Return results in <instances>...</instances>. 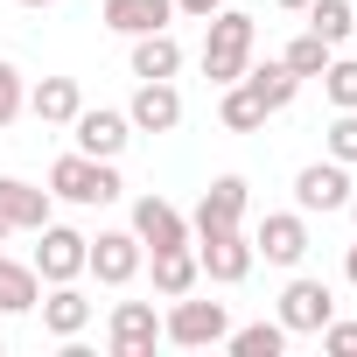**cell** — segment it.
Segmentation results:
<instances>
[{
  "instance_id": "1",
  "label": "cell",
  "mask_w": 357,
  "mask_h": 357,
  "mask_svg": "<svg viewBox=\"0 0 357 357\" xmlns=\"http://www.w3.org/2000/svg\"><path fill=\"white\" fill-rule=\"evenodd\" d=\"M252 50H259V22L245 8H218L204 22V77L211 84H238L245 63H252Z\"/></svg>"
},
{
  "instance_id": "2",
  "label": "cell",
  "mask_w": 357,
  "mask_h": 357,
  "mask_svg": "<svg viewBox=\"0 0 357 357\" xmlns=\"http://www.w3.org/2000/svg\"><path fill=\"white\" fill-rule=\"evenodd\" d=\"M50 197H56V204H77V211H98V204H119L126 183H119V168H112V161L70 147V154L50 161Z\"/></svg>"
},
{
  "instance_id": "3",
  "label": "cell",
  "mask_w": 357,
  "mask_h": 357,
  "mask_svg": "<svg viewBox=\"0 0 357 357\" xmlns=\"http://www.w3.org/2000/svg\"><path fill=\"white\" fill-rule=\"evenodd\" d=\"M225 336H231L225 301H190V294H175L168 315H161V343H175V350H218Z\"/></svg>"
},
{
  "instance_id": "4",
  "label": "cell",
  "mask_w": 357,
  "mask_h": 357,
  "mask_svg": "<svg viewBox=\"0 0 357 357\" xmlns=\"http://www.w3.org/2000/svg\"><path fill=\"white\" fill-rule=\"evenodd\" d=\"M190 245H197V266H204V280H218V287H238V280L252 273V238H245V225L197 231Z\"/></svg>"
},
{
  "instance_id": "5",
  "label": "cell",
  "mask_w": 357,
  "mask_h": 357,
  "mask_svg": "<svg viewBox=\"0 0 357 357\" xmlns=\"http://www.w3.org/2000/svg\"><path fill=\"white\" fill-rule=\"evenodd\" d=\"M329 315H336V294H329V280H315V273H294V280L280 287V308H273V322H280L287 336H315Z\"/></svg>"
},
{
  "instance_id": "6",
  "label": "cell",
  "mask_w": 357,
  "mask_h": 357,
  "mask_svg": "<svg viewBox=\"0 0 357 357\" xmlns=\"http://www.w3.org/2000/svg\"><path fill=\"white\" fill-rule=\"evenodd\" d=\"M350 190H357V183H350V168L322 154V161H308V168L294 175V211H301V218H315V211L329 218V211L350 204Z\"/></svg>"
},
{
  "instance_id": "7",
  "label": "cell",
  "mask_w": 357,
  "mask_h": 357,
  "mask_svg": "<svg viewBox=\"0 0 357 357\" xmlns=\"http://www.w3.org/2000/svg\"><path fill=\"white\" fill-rule=\"evenodd\" d=\"M252 259H266V266H301V259H308V218H301V211H266L259 231H252Z\"/></svg>"
},
{
  "instance_id": "8",
  "label": "cell",
  "mask_w": 357,
  "mask_h": 357,
  "mask_svg": "<svg viewBox=\"0 0 357 357\" xmlns=\"http://www.w3.org/2000/svg\"><path fill=\"white\" fill-rule=\"evenodd\" d=\"M140 266H147V245L133 231H98L84 252V273H98V287H126V280H140Z\"/></svg>"
},
{
  "instance_id": "9",
  "label": "cell",
  "mask_w": 357,
  "mask_h": 357,
  "mask_svg": "<svg viewBox=\"0 0 357 357\" xmlns=\"http://www.w3.org/2000/svg\"><path fill=\"white\" fill-rule=\"evenodd\" d=\"M154 343H161L154 301H119V308L105 315V350H112V357H154Z\"/></svg>"
},
{
  "instance_id": "10",
  "label": "cell",
  "mask_w": 357,
  "mask_h": 357,
  "mask_svg": "<svg viewBox=\"0 0 357 357\" xmlns=\"http://www.w3.org/2000/svg\"><path fill=\"white\" fill-rule=\"evenodd\" d=\"M126 119H133V133H175L183 126V91H175V77H140L133 98H126Z\"/></svg>"
},
{
  "instance_id": "11",
  "label": "cell",
  "mask_w": 357,
  "mask_h": 357,
  "mask_svg": "<svg viewBox=\"0 0 357 357\" xmlns=\"http://www.w3.org/2000/svg\"><path fill=\"white\" fill-rule=\"evenodd\" d=\"M245 211H252V183H245V175H218V183L197 197V211H190V238H197V231L245 225Z\"/></svg>"
},
{
  "instance_id": "12",
  "label": "cell",
  "mask_w": 357,
  "mask_h": 357,
  "mask_svg": "<svg viewBox=\"0 0 357 357\" xmlns=\"http://www.w3.org/2000/svg\"><path fill=\"white\" fill-rule=\"evenodd\" d=\"M36 238H43V245H36V259H29V266H36V273H43L50 287H56V280H77V273H84V252H91V238H84V231H70V225H56V218H50V225H43Z\"/></svg>"
},
{
  "instance_id": "13",
  "label": "cell",
  "mask_w": 357,
  "mask_h": 357,
  "mask_svg": "<svg viewBox=\"0 0 357 357\" xmlns=\"http://www.w3.org/2000/svg\"><path fill=\"white\" fill-rule=\"evenodd\" d=\"M70 133H77V154L119 161V154H126V140H133V119H126V112H112V105H84V112L70 119Z\"/></svg>"
},
{
  "instance_id": "14",
  "label": "cell",
  "mask_w": 357,
  "mask_h": 357,
  "mask_svg": "<svg viewBox=\"0 0 357 357\" xmlns=\"http://www.w3.org/2000/svg\"><path fill=\"white\" fill-rule=\"evenodd\" d=\"M147 252H168V245H190V218L175 211L168 197H133V225H126Z\"/></svg>"
},
{
  "instance_id": "15",
  "label": "cell",
  "mask_w": 357,
  "mask_h": 357,
  "mask_svg": "<svg viewBox=\"0 0 357 357\" xmlns=\"http://www.w3.org/2000/svg\"><path fill=\"white\" fill-rule=\"evenodd\" d=\"M36 315H43V329H50L56 343H70V336H84V329H91V301L77 294V280H56V287L36 301Z\"/></svg>"
},
{
  "instance_id": "16",
  "label": "cell",
  "mask_w": 357,
  "mask_h": 357,
  "mask_svg": "<svg viewBox=\"0 0 357 357\" xmlns=\"http://www.w3.org/2000/svg\"><path fill=\"white\" fill-rule=\"evenodd\" d=\"M98 15H105V29H112V36H126V43H133V36H154V29H168V22H175V0H105Z\"/></svg>"
},
{
  "instance_id": "17",
  "label": "cell",
  "mask_w": 357,
  "mask_h": 357,
  "mask_svg": "<svg viewBox=\"0 0 357 357\" xmlns=\"http://www.w3.org/2000/svg\"><path fill=\"white\" fill-rule=\"evenodd\" d=\"M50 190H36V183H22V175H0V218H8L15 231H43L50 225Z\"/></svg>"
},
{
  "instance_id": "18",
  "label": "cell",
  "mask_w": 357,
  "mask_h": 357,
  "mask_svg": "<svg viewBox=\"0 0 357 357\" xmlns=\"http://www.w3.org/2000/svg\"><path fill=\"white\" fill-rule=\"evenodd\" d=\"M29 112L43 126H70L84 112V84L77 77H43V84H29Z\"/></svg>"
},
{
  "instance_id": "19",
  "label": "cell",
  "mask_w": 357,
  "mask_h": 357,
  "mask_svg": "<svg viewBox=\"0 0 357 357\" xmlns=\"http://www.w3.org/2000/svg\"><path fill=\"white\" fill-rule=\"evenodd\" d=\"M154 259V294L175 301V294H197L204 266H197V245H168V252H147Z\"/></svg>"
},
{
  "instance_id": "20",
  "label": "cell",
  "mask_w": 357,
  "mask_h": 357,
  "mask_svg": "<svg viewBox=\"0 0 357 357\" xmlns=\"http://www.w3.org/2000/svg\"><path fill=\"white\" fill-rule=\"evenodd\" d=\"M36 301H43V273L0 252V315H36Z\"/></svg>"
},
{
  "instance_id": "21",
  "label": "cell",
  "mask_w": 357,
  "mask_h": 357,
  "mask_svg": "<svg viewBox=\"0 0 357 357\" xmlns=\"http://www.w3.org/2000/svg\"><path fill=\"white\" fill-rule=\"evenodd\" d=\"M133 77H175L183 70V43H175L168 29H154V36H133Z\"/></svg>"
},
{
  "instance_id": "22",
  "label": "cell",
  "mask_w": 357,
  "mask_h": 357,
  "mask_svg": "<svg viewBox=\"0 0 357 357\" xmlns=\"http://www.w3.org/2000/svg\"><path fill=\"white\" fill-rule=\"evenodd\" d=\"M218 119H225L231 133H259L273 112H266V105H259V91L238 77V84H218Z\"/></svg>"
},
{
  "instance_id": "23",
  "label": "cell",
  "mask_w": 357,
  "mask_h": 357,
  "mask_svg": "<svg viewBox=\"0 0 357 357\" xmlns=\"http://www.w3.org/2000/svg\"><path fill=\"white\" fill-rule=\"evenodd\" d=\"M245 84L259 91V105H266V112H287V105H294V91H301V77H294L280 56H273V63H245Z\"/></svg>"
},
{
  "instance_id": "24",
  "label": "cell",
  "mask_w": 357,
  "mask_h": 357,
  "mask_svg": "<svg viewBox=\"0 0 357 357\" xmlns=\"http://www.w3.org/2000/svg\"><path fill=\"white\" fill-rule=\"evenodd\" d=\"M301 15H308V29H315L329 50H343V43L357 36V0H308Z\"/></svg>"
},
{
  "instance_id": "25",
  "label": "cell",
  "mask_w": 357,
  "mask_h": 357,
  "mask_svg": "<svg viewBox=\"0 0 357 357\" xmlns=\"http://www.w3.org/2000/svg\"><path fill=\"white\" fill-rule=\"evenodd\" d=\"M329 56H336V50H329V43H322L315 29H301V36H294V43L280 50V63H287V70H294L301 84H308V77H322V70H329Z\"/></svg>"
},
{
  "instance_id": "26",
  "label": "cell",
  "mask_w": 357,
  "mask_h": 357,
  "mask_svg": "<svg viewBox=\"0 0 357 357\" xmlns=\"http://www.w3.org/2000/svg\"><path fill=\"white\" fill-rule=\"evenodd\" d=\"M225 350H231V357H280V350H287V329H280V322H245V329L225 336Z\"/></svg>"
},
{
  "instance_id": "27",
  "label": "cell",
  "mask_w": 357,
  "mask_h": 357,
  "mask_svg": "<svg viewBox=\"0 0 357 357\" xmlns=\"http://www.w3.org/2000/svg\"><path fill=\"white\" fill-rule=\"evenodd\" d=\"M322 98L336 105V112H357V56H329V70H322Z\"/></svg>"
},
{
  "instance_id": "28",
  "label": "cell",
  "mask_w": 357,
  "mask_h": 357,
  "mask_svg": "<svg viewBox=\"0 0 357 357\" xmlns=\"http://www.w3.org/2000/svg\"><path fill=\"white\" fill-rule=\"evenodd\" d=\"M322 147H329V161L357 168V112H336V119L322 126Z\"/></svg>"
},
{
  "instance_id": "29",
  "label": "cell",
  "mask_w": 357,
  "mask_h": 357,
  "mask_svg": "<svg viewBox=\"0 0 357 357\" xmlns=\"http://www.w3.org/2000/svg\"><path fill=\"white\" fill-rule=\"evenodd\" d=\"M22 112H29V77H22L8 56H0V126H15Z\"/></svg>"
},
{
  "instance_id": "30",
  "label": "cell",
  "mask_w": 357,
  "mask_h": 357,
  "mask_svg": "<svg viewBox=\"0 0 357 357\" xmlns=\"http://www.w3.org/2000/svg\"><path fill=\"white\" fill-rule=\"evenodd\" d=\"M315 336H322V350H329V357H357V322H336V315H329Z\"/></svg>"
},
{
  "instance_id": "31",
  "label": "cell",
  "mask_w": 357,
  "mask_h": 357,
  "mask_svg": "<svg viewBox=\"0 0 357 357\" xmlns=\"http://www.w3.org/2000/svg\"><path fill=\"white\" fill-rule=\"evenodd\" d=\"M218 8H225V0H175V15H190V22H211Z\"/></svg>"
},
{
  "instance_id": "32",
  "label": "cell",
  "mask_w": 357,
  "mask_h": 357,
  "mask_svg": "<svg viewBox=\"0 0 357 357\" xmlns=\"http://www.w3.org/2000/svg\"><path fill=\"white\" fill-rule=\"evenodd\" d=\"M343 280H350V287H357V245H350V252H343Z\"/></svg>"
},
{
  "instance_id": "33",
  "label": "cell",
  "mask_w": 357,
  "mask_h": 357,
  "mask_svg": "<svg viewBox=\"0 0 357 357\" xmlns=\"http://www.w3.org/2000/svg\"><path fill=\"white\" fill-rule=\"evenodd\" d=\"M273 8H287V15H301V8H308V0H273Z\"/></svg>"
},
{
  "instance_id": "34",
  "label": "cell",
  "mask_w": 357,
  "mask_h": 357,
  "mask_svg": "<svg viewBox=\"0 0 357 357\" xmlns=\"http://www.w3.org/2000/svg\"><path fill=\"white\" fill-rule=\"evenodd\" d=\"M343 211H350V225H357V190H350V204H343Z\"/></svg>"
},
{
  "instance_id": "35",
  "label": "cell",
  "mask_w": 357,
  "mask_h": 357,
  "mask_svg": "<svg viewBox=\"0 0 357 357\" xmlns=\"http://www.w3.org/2000/svg\"><path fill=\"white\" fill-rule=\"evenodd\" d=\"M0 350H8V315H0Z\"/></svg>"
},
{
  "instance_id": "36",
  "label": "cell",
  "mask_w": 357,
  "mask_h": 357,
  "mask_svg": "<svg viewBox=\"0 0 357 357\" xmlns=\"http://www.w3.org/2000/svg\"><path fill=\"white\" fill-rule=\"evenodd\" d=\"M22 8H56V0H22Z\"/></svg>"
},
{
  "instance_id": "37",
  "label": "cell",
  "mask_w": 357,
  "mask_h": 357,
  "mask_svg": "<svg viewBox=\"0 0 357 357\" xmlns=\"http://www.w3.org/2000/svg\"><path fill=\"white\" fill-rule=\"evenodd\" d=\"M8 231H15V225H8V218H0V238H8Z\"/></svg>"
}]
</instances>
